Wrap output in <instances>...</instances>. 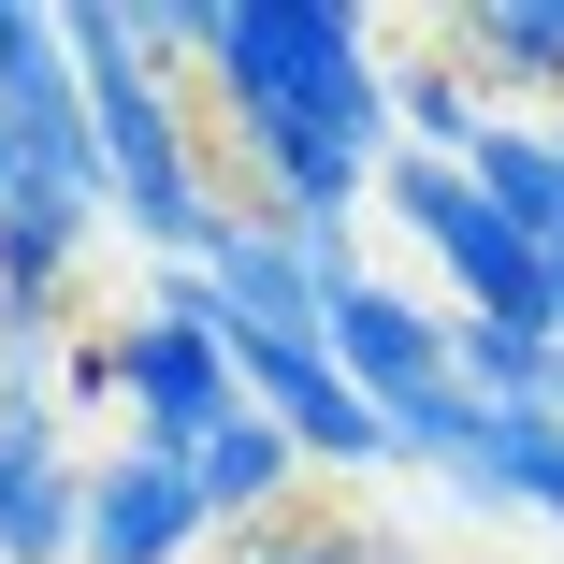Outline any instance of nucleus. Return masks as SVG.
I'll list each match as a JSON object with an SVG mask.
<instances>
[{"label":"nucleus","instance_id":"1","mask_svg":"<svg viewBox=\"0 0 564 564\" xmlns=\"http://www.w3.org/2000/svg\"><path fill=\"white\" fill-rule=\"evenodd\" d=\"M203 101H217V145H232L247 203L304 217V232H362V203L405 145L391 131V58L333 0H217Z\"/></svg>","mask_w":564,"mask_h":564},{"label":"nucleus","instance_id":"2","mask_svg":"<svg viewBox=\"0 0 564 564\" xmlns=\"http://www.w3.org/2000/svg\"><path fill=\"white\" fill-rule=\"evenodd\" d=\"M117 348V405H131V448H160V464H188V448L247 405V377H232V333H203V318H117L101 333Z\"/></svg>","mask_w":564,"mask_h":564},{"label":"nucleus","instance_id":"3","mask_svg":"<svg viewBox=\"0 0 564 564\" xmlns=\"http://www.w3.org/2000/svg\"><path fill=\"white\" fill-rule=\"evenodd\" d=\"M232 377H247V405L304 448V478H377V464H405L391 420L348 391V362H333V348H232Z\"/></svg>","mask_w":564,"mask_h":564},{"label":"nucleus","instance_id":"4","mask_svg":"<svg viewBox=\"0 0 564 564\" xmlns=\"http://www.w3.org/2000/svg\"><path fill=\"white\" fill-rule=\"evenodd\" d=\"M318 348L348 362V391H362L377 420H405V405H434V391H448V318H434V304H405V290H377V275L333 290Z\"/></svg>","mask_w":564,"mask_h":564},{"label":"nucleus","instance_id":"5","mask_svg":"<svg viewBox=\"0 0 564 564\" xmlns=\"http://www.w3.org/2000/svg\"><path fill=\"white\" fill-rule=\"evenodd\" d=\"M217 521H203V492H188V464H160V448H101L87 464V535H73V564H188Z\"/></svg>","mask_w":564,"mask_h":564},{"label":"nucleus","instance_id":"6","mask_svg":"<svg viewBox=\"0 0 564 564\" xmlns=\"http://www.w3.org/2000/svg\"><path fill=\"white\" fill-rule=\"evenodd\" d=\"M188 492H203V521H217V535H261V521H290L318 478H304V448H290L261 405H232V420L188 448Z\"/></svg>","mask_w":564,"mask_h":564},{"label":"nucleus","instance_id":"7","mask_svg":"<svg viewBox=\"0 0 564 564\" xmlns=\"http://www.w3.org/2000/svg\"><path fill=\"white\" fill-rule=\"evenodd\" d=\"M87 232H101V203H73V188H30V174H15V203H0V304H15L30 333H58L73 275H87Z\"/></svg>","mask_w":564,"mask_h":564},{"label":"nucleus","instance_id":"8","mask_svg":"<svg viewBox=\"0 0 564 564\" xmlns=\"http://www.w3.org/2000/svg\"><path fill=\"white\" fill-rule=\"evenodd\" d=\"M464 174H478V203L507 217L535 261L564 247V131H550V117H492V131L464 145Z\"/></svg>","mask_w":564,"mask_h":564},{"label":"nucleus","instance_id":"9","mask_svg":"<svg viewBox=\"0 0 564 564\" xmlns=\"http://www.w3.org/2000/svg\"><path fill=\"white\" fill-rule=\"evenodd\" d=\"M478 87H521V101H564V0H478V15L434 30Z\"/></svg>","mask_w":564,"mask_h":564},{"label":"nucleus","instance_id":"10","mask_svg":"<svg viewBox=\"0 0 564 564\" xmlns=\"http://www.w3.org/2000/svg\"><path fill=\"white\" fill-rule=\"evenodd\" d=\"M448 377L478 405H564V333L535 318H448Z\"/></svg>","mask_w":564,"mask_h":564},{"label":"nucleus","instance_id":"11","mask_svg":"<svg viewBox=\"0 0 564 564\" xmlns=\"http://www.w3.org/2000/svg\"><path fill=\"white\" fill-rule=\"evenodd\" d=\"M391 131H405V160H464L492 131V101H478V73L448 44H420V58H391Z\"/></svg>","mask_w":564,"mask_h":564},{"label":"nucleus","instance_id":"12","mask_svg":"<svg viewBox=\"0 0 564 564\" xmlns=\"http://www.w3.org/2000/svg\"><path fill=\"white\" fill-rule=\"evenodd\" d=\"M232 550H247V564H405V550H391L377 521H348V507H318V492H304L290 521H261V535H232Z\"/></svg>","mask_w":564,"mask_h":564},{"label":"nucleus","instance_id":"13","mask_svg":"<svg viewBox=\"0 0 564 564\" xmlns=\"http://www.w3.org/2000/svg\"><path fill=\"white\" fill-rule=\"evenodd\" d=\"M0 203H15V145H0Z\"/></svg>","mask_w":564,"mask_h":564},{"label":"nucleus","instance_id":"14","mask_svg":"<svg viewBox=\"0 0 564 564\" xmlns=\"http://www.w3.org/2000/svg\"><path fill=\"white\" fill-rule=\"evenodd\" d=\"M550 131H564V117H550Z\"/></svg>","mask_w":564,"mask_h":564}]
</instances>
